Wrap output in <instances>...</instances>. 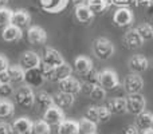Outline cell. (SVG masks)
I'll return each instance as SVG.
<instances>
[{
    "label": "cell",
    "instance_id": "cell-1",
    "mask_svg": "<svg viewBox=\"0 0 153 134\" xmlns=\"http://www.w3.org/2000/svg\"><path fill=\"white\" fill-rule=\"evenodd\" d=\"M114 44L110 39L105 36H100L93 42V53L100 61H108L114 55Z\"/></svg>",
    "mask_w": 153,
    "mask_h": 134
},
{
    "label": "cell",
    "instance_id": "cell-2",
    "mask_svg": "<svg viewBox=\"0 0 153 134\" xmlns=\"http://www.w3.org/2000/svg\"><path fill=\"white\" fill-rule=\"evenodd\" d=\"M15 101L20 107L23 109H30L35 103V93L32 87L30 86H20L18 90H15Z\"/></svg>",
    "mask_w": 153,
    "mask_h": 134
},
{
    "label": "cell",
    "instance_id": "cell-3",
    "mask_svg": "<svg viewBox=\"0 0 153 134\" xmlns=\"http://www.w3.org/2000/svg\"><path fill=\"white\" fill-rule=\"evenodd\" d=\"M100 86H102L106 91L114 90L120 86V79L116 71L111 68H106V70L100 73Z\"/></svg>",
    "mask_w": 153,
    "mask_h": 134
},
{
    "label": "cell",
    "instance_id": "cell-4",
    "mask_svg": "<svg viewBox=\"0 0 153 134\" xmlns=\"http://www.w3.org/2000/svg\"><path fill=\"white\" fill-rule=\"evenodd\" d=\"M126 103H128V111L134 115H138L140 113H143L146 107V101L141 93L137 94H129V97L126 98Z\"/></svg>",
    "mask_w": 153,
    "mask_h": 134
},
{
    "label": "cell",
    "instance_id": "cell-5",
    "mask_svg": "<svg viewBox=\"0 0 153 134\" xmlns=\"http://www.w3.org/2000/svg\"><path fill=\"white\" fill-rule=\"evenodd\" d=\"M43 119L47 122L50 126H58L59 124L65 121V113L63 109L58 107L56 105L50 106L48 109L45 110V114H43Z\"/></svg>",
    "mask_w": 153,
    "mask_h": 134
},
{
    "label": "cell",
    "instance_id": "cell-6",
    "mask_svg": "<svg viewBox=\"0 0 153 134\" xmlns=\"http://www.w3.org/2000/svg\"><path fill=\"white\" fill-rule=\"evenodd\" d=\"M134 20V15H133L132 10L128 7H120L118 10L114 12L113 15V21L118 27H128L133 23Z\"/></svg>",
    "mask_w": 153,
    "mask_h": 134
},
{
    "label": "cell",
    "instance_id": "cell-7",
    "mask_svg": "<svg viewBox=\"0 0 153 134\" xmlns=\"http://www.w3.org/2000/svg\"><path fill=\"white\" fill-rule=\"evenodd\" d=\"M124 89L128 94H137L144 89V81L138 74L132 73L124 81Z\"/></svg>",
    "mask_w": 153,
    "mask_h": 134
},
{
    "label": "cell",
    "instance_id": "cell-8",
    "mask_svg": "<svg viewBox=\"0 0 153 134\" xmlns=\"http://www.w3.org/2000/svg\"><path fill=\"white\" fill-rule=\"evenodd\" d=\"M40 63H42V58L35 51H24L19 58V64L24 70H31V68L39 67Z\"/></svg>",
    "mask_w": 153,
    "mask_h": 134
},
{
    "label": "cell",
    "instance_id": "cell-9",
    "mask_svg": "<svg viewBox=\"0 0 153 134\" xmlns=\"http://www.w3.org/2000/svg\"><path fill=\"white\" fill-rule=\"evenodd\" d=\"M27 39L31 44L42 46L47 42V32L39 26H31L27 31Z\"/></svg>",
    "mask_w": 153,
    "mask_h": 134
},
{
    "label": "cell",
    "instance_id": "cell-10",
    "mask_svg": "<svg viewBox=\"0 0 153 134\" xmlns=\"http://www.w3.org/2000/svg\"><path fill=\"white\" fill-rule=\"evenodd\" d=\"M24 82L30 87H40L46 82V78L43 75L40 67H35V68H31V70H26Z\"/></svg>",
    "mask_w": 153,
    "mask_h": 134
},
{
    "label": "cell",
    "instance_id": "cell-11",
    "mask_svg": "<svg viewBox=\"0 0 153 134\" xmlns=\"http://www.w3.org/2000/svg\"><path fill=\"white\" fill-rule=\"evenodd\" d=\"M42 62H43V63H46V64H48L50 67L55 68V67L61 66V64H63L65 63V59H63V56L61 55V53H59V51H56L55 48L47 47L45 50V53H43Z\"/></svg>",
    "mask_w": 153,
    "mask_h": 134
},
{
    "label": "cell",
    "instance_id": "cell-12",
    "mask_svg": "<svg viewBox=\"0 0 153 134\" xmlns=\"http://www.w3.org/2000/svg\"><path fill=\"white\" fill-rule=\"evenodd\" d=\"M128 66H129L130 71L134 74H141L145 73L149 67V61L145 58V56L140 55V54H134L129 58L128 61Z\"/></svg>",
    "mask_w": 153,
    "mask_h": 134
},
{
    "label": "cell",
    "instance_id": "cell-13",
    "mask_svg": "<svg viewBox=\"0 0 153 134\" xmlns=\"http://www.w3.org/2000/svg\"><path fill=\"white\" fill-rule=\"evenodd\" d=\"M58 84H59V91H63L66 94H71V95H76L78 93H81L82 89V83L74 76H69V78L61 81Z\"/></svg>",
    "mask_w": 153,
    "mask_h": 134
},
{
    "label": "cell",
    "instance_id": "cell-14",
    "mask_svg": "<svg viewBox=\"0 0 153 134\" xmlns=\"http://www.w3.org/2000/svg\"><path fill=\"white\" fill-rule=\"evenodd\" d=\"M105 106L110 110L111 114H124L128 111L126 98H124V97L110 98V99H108V102L105 103Z\"/></svg>",
    "mask_w": 153,
    "mask_h": 134
},
{
    "label": "cell",
    "instance_id": "cell-15",
    "mask_svg": "<svg viewBox=\"0 0 153 134\" xmlns=\"http://www.w3.org/2000/svg\"><path fill=\"white\" fill-rule=\"evenodd\" d=\"M124 44L128 48H130V50H136V48H140L141 46L144 44V40L143 38L138 35V32L136 31L134 28L129 30L128 32H125L124 35Z\"/></svg>",
    "mask_w": 153,
    "mask_h": 134
},
{
    "label": "cell",
    "instance_id": "cell-16",
    "mask_svg": "<svg viewBox=\"0 0 153 134\" xmlns=\"http://www.w3.org/2000/svg\"><path fill=\"white\" fill-rule=\"evenodd\" d=\"M71 73H73L71 66L65 62L61 66L53 68V73H51V75H50V82H56V83H59L61 81L71 76Z\"/></svg>",
    "mask_w": 153,
    "mask_h": 134
},
{
    "label": "cell",
    "instance_id": "cell-17",
    "mask_svg": "<svg viewBox=\"0 0 153 134\" xmlns=\"http://www.w3.org/2000/svg\"><path fill=\"white\" fill-rule=\"evenodd\" d=\"M1 38L5 42H18V40H20L22 38H23V31H22V28H19L18 26L11 23L3 28Z\"/></svg>",
    "mask_w": 153,
    "mask_h": 134
},
{
    "label": "cell",
    "instance_id": "cell-18",
    "mask_svg": "<svg viewBox=\"0 0 153 134\" xmlns=\"http://www.w3.org/2000/svg\"><path fill=\"white\" fill-rule=\"evenodd\" d=\"M32 125L34 122L27 117H20V118L15 119L12 124L13 134H31Z\"/></svg>",
    "mask_w": 153,
    "mask_h": 134
},
{
    "label": "cell",
    "instance_id": "cell-19",
    "mask_svg": "<svg viewBox=\"0 0 153 134\" xmlns=\"http://www.w3.org/2000/svg\"><path fill=\"white\" fill-rule=\"evenodd\" d=\"M12 24L18 26L19 28H28L31 24V15L26 10H16L12 15Z\"/></svg>",
    "mask_w": 153,
    "mask_h": 134
},
{
    "label": "cell",
    "instance_id": "cell-20",
    "mask_svg": "<svg viewBox=\"0 0 153 134\" xmlns=\"http://www.w3.org/2000/svg\"><path fill=\"white\" fill-rule=\"evenodd\" d=\"M75 18L81 23H89L94 18V12L90 10V7L85 3H79L75 7Z\"/></svg>",
    "mask_w": 153,
    "mask_h": 134
},
{
    "label": "cell",
    "instance_id": "cell-21",
    "mask_svg": "<svg viewBox=\"0 0 153 134\" xmlns=\"http://www.w3.org/2000/svg\"><path fill=\"white\" fill-rule=\"evenodd\" d=\"M56 133L58 134H81V130H79V121L65 119L62 124L58 125Z\"/></svg>",
    "mask_w": 153,
    "mask_h": 134
},
{
    "label": "cell",
    "instance_id": "cell-22",
    "mask_svg": "<svg viewBox=\"0 0 153 134\" xmlns=\"http://www.w3.org/2000/svg\"><path fill=\"white\" fill-rule=\"evenodd\" d=\"M54 97V105H56L58 107L61 109H69L74 105V95L71 94H66L63 91H58L56 94L53 95Z\"/></svg>",
    "mask_w": 153,
    "mask_h": 134
},
{
    "label": "cell",
    "instance_id": "cell-23",
    "mask_svg": "<svg viewBox=\"0 0 153 134\" xmlns=\"http://www.w3.org/2000/svg\"><path fill=\"white\" fill-rule=\"evenodd\" d=\"M93 68V62L89 56H85V55H81V56H76L75 61H74V70L76 71L78 74L81 75H85L87 74L90 70Z\"/></svg>",
    "mask_w": 153,
    "mask_h": 134
},
{
    "label": "cell",
    "instance_id": "cell-24",
    "mask_svg": "<svg viewBox=\"0 0 153 134\" xmlns=\"http://www.w3.org/2000/svg\"><path fill=\"white\" fill-rule=\"evenodd\" d=\"M35 102L39 105L40 109L46 110V109L54 105V97L45 90H39L38 93H35Z\"/></svg>",
    "mask_w": 153,
    "mask_h": 134
},
{
    "label": "cell",
    "instance_id": "cell-25",
    "mask_svg": "<svg viewBox=\"0 0 153 134\" xmlns=\"http://www.w3.org/2000/svg\"><path fill=\"white\" fill-rule=\"evenodd\" d=\"M136 125L140 127V130L152 129L153 127V113L144 110L143 113H140L137 115V118H136Z\"/></svg>",
    "mask_w": 153,
    "mask_h": 134
},
{
    "label": "cell",
    "instance_id": "cell-26",
    "mask_svg": "<svg viewBox=\"0 0 153 134\" xmlns=\"http://www.w3.org/2000/svg\"><path fill=\"white\" fill-rule=\"evenodd\" d=\"M8 74L11 78V83L13 82H24V75H26V70L20 66V64H13L7 68Z\"/></svg>",
    "mask_w": 153,
    "mask_h": 134
},
{
    "label": "cell",
    "instance_id": "cell-27",
    "mask_svg": "<svg viewBox=\"0 0 153 134\" xmlns=\"http://www.w3.org/2000/svg\"><path fill=\"white\" fill-rule=\"evenodd\" d=\"M136 31L138 32V35H140L141 38H143V40L145 42V40H152L153 39V26L149 23H140L136 26Z\"/></svg>",
    "mask_w": 153,
    "mask_h": 134
},
{
    "label": "cell",
    "instance_id": "cell-28",
    "mask_svg": "<svg viewBox=\"0 0 153 134\" xmlns=\"http://www.w3.org/2000/svg\"><path fill=\"white\" fill-rule=\"evenodd\" d=\"M15 113V106L10 99L0 101V118H8L12 117Z\"/></svg>",
    "mask_w": 153,
    "mask_h": 134
},
{
    "label": "cell",
    "instance_id": "cell-29",
    "mask_svg": "<svg viewBox=\"0 0 153 134\" xmlns=\"http://www.w3.org/2000/svg\"><path fill=\"white\" fill-rule=\"evenodd\" d=\"M31 134H51V126L45 119L35 121L34 125H32Z\"/></svg>",
    "mask_w": 153,
    "mask_h": 134
},
{
    "label": "cell",
    "instance_id": "cell-30",
    "mask_svg": "<svg viewBox=\"0 0 153 134\" xmlns=\"http://www.w3.org/2000/svg\"><path fill=\"white\" fill-rule=\"evenodd\" d=\"M79 130L82 134H90V133H97V124L87 118L79 119Z\"/></svg>",
    "mask_w": 153,
    "mask_h": 134
},
{
    "label": "cell",
    "instance_id": "cell-31",
    "mask_svg": "<svg viewBox=\"0 0 153 134\" xmlns=\"http://www.w3.org/2000/svg\"><path fill=\"white\" fill-rule=\"evenodd\" d=\"M86 4L90 7V10L93 12H102L108 8V5L110 4L109 0H86Z\"/></svg>",
    "mask_w": 153,
    "mask_h": 134
},
{
    "label": "cell",
    "instance_id": "cell-32",
    "mask_svg": "<svg viewBox=\"0 0 153 134\" xmlns=\"http://www.w3.org/2000/svg\"><path fill=\"white\" fill-rule=\"evenodd\" d=\"M12 15L13 11L7 7H0V27L4 28L5 26L12 23Z\"/></svg>",
    "mask_w": 153,
    "mask_h": 134
},
{
    "label": "cell",
    "instance_id": "cell-33",
    "mask_svg": "<svg viewBox=\"0 0 153 134\" xmlns=\"http://www.w3.org/2000/svg\"><path fill=\"white\" fill-rule=\"evenodd\" d=\"M111 115H113V114L110 113V110H109L105 105L98 106V124H106V122H109Z\"/></svg>",
    "mask_w": 153,
    "mask_h": 134
},
{
    "label": "cell",
    "instance_id": "cell-34",
    "mask_svg": "<svg viewBox=\"0 0 153 134\" xmlns=\"http://www.w3.org/2000/svg\"><path fill=\"white\" fill-rule=\"evenodd\" d=\"M90 98H93L94 101H103L106 98V90L100 84H95L90 93Z\"/></svg>",
    "mask_w": 153,
    "mask_h": 134
},
{
    "label": "cell",
    "instance_id": "cell-35",
    "mask_svg": "<svg viewBox=\"0 0 153 134\" xmlns=\"http://www.w3.org/2000/svg\"><path fill=\"white\" fill-rule=\"evenodd\" d=\"M15 94L12 83H1L0 84V98L1 99H8L11 95Z\"/></svg>",
    "mask_w": 153,
    "mask_h": 134
},
{
    "label": "cell",
    "instance_id": "cell-36",
    "mask_svg": "<svg viewBox=\"0 0 153 134\" xmlns=\"http://www.w3.org/2000/svg\"><path fill=\"white\" fill-rule=\"evenodd\" d=\"M83 76H85V82H87V83H90V84H100V71L91 68V70H90L87 74H85Z\"/></svg>",
    "mask_w": 153,
    "mask_h": 134
},
{
    "label": "cell",
    "instance_id": "cell-37",
    "mask_svg": "<svg viewBox=\"0 0 153 134\" xmlns=\"http://www.w3.org/2000/svg\"><path fill=\"white\" fill-rule=\"evenodd\" d=\"M85 118L98 124V106H87L85 111Z\"/></svg>",
    "mask_w": 153,
    "mask_h": 134
},
{
    "label": "cell",
    "instance_id": "cell-38",
    "mask_svg": "<svg viewBox=\"0 0 153 134\" xmlns=\"http://www.w3.org/2000/svg\"><path fill=\"white\" fill-rule=\"evenodd\" d=\"M122 134H140V127L136 124H130L122 130Z\"/></svg>",
    "mask_w": 153,
    "mask_h": 134
},
{
    "label": "cell",
    "instance_id": "cell-39",
    "mask_svg": "<svg viewBox=\"0 0 153 134\" xmlns=\"http://www.w3.org/2000/svg\"><path fill=\"white\" fill-rule=\"evenodd\" d=\"M0 134H13L12 125L8 122H0Z\"/></svg>",
    "mask_w": 153,
    "mask_h": 134
},
{
    "label": "cell",
    "instance_id": "cell-40",
    "mask_svg": "<svg viewBox=\"0 0 153 134\" xmlns=\"http://www.w3.org/2000/svg\"><path fill=\"white\" fill-rule=\"evenodd\" d=\"M95 84H90V83H87V82H82V89H81V91L85 95H87V97H90V93H91V90H93V87H94Z\"/></svg>",
    "mask_w": 153,
    "mask_h": 134
},
{
    "label": "cell",
    "instance_id": "cell-41",
    "mask_svg": "<svg viewBox=\"0 0 153 134\" xmlns=\"http://www.w3.org/2000/svg\"><path fill=\"white\" fill-rule=\"evenodd\" d=\"M8 67H10V63H8L7 56H4V55H1V54H0V73H1V71H4V70H7Z\"/></svg>",
    "mask_w": 153,
    "mask_h": 134
},
{
    "label": "cell",
    "instance_id": "cell-42",
    "mask_svg": "<svg viewBox=\"0 0 153 134\" xmlns=\"http://www.w3.org/2000/svg\"><path fill=\"white\" fill-rule=\"evenodd\" d=\"M0 83H11L10 74H8L7 70H4V71L0 73Z\"/></svg>",
    "mask_w": 153,
    "mask_h": 134
},
{
    "label": "cell",
    "instance_id": "cell-43",
    "mask_svg": "<svg viewBox=\"0 0 153 134\" xmlns=\"http://www.w3.org/2000/svg\"><path fill=\"white\" fill-rule=\"evenodd\" d=\"M109 3L116 4V5H120V7H125V5L129 3V0H109Z\"/></svg>",
    "mask_w": 153,
    "mask_h": 134
},
{
    "label": "cell",
    "instance_id": "cell-44",
    "mask_svg": "<svg viewBox=\"0 0 153 134\" xmlns=\"http://www.w3.org/2000/svg\"><path fill=\"white\" fill-rule=\"evenodd\" d=\"M141 134H153V127L152 129H145V130H143V133Z\"/></svg>",
    "mask_w": 153,
    "mask_h": 134
},
{
    "label": "cell",
    "instance_id": "cell-45",
    "mask_svg": "<svg viewBox=\"0 0 153 134\" xmlns=\"http://www.w3.org/2000/svg\"><path fill=\"white\" fill-rule=\"evenodd\" d=\"M8 1H10V0H0V7H4Z\"/></svg>",
    "mask_w": 153,
    "mask_h": 134
},
{
    "label": "cell",
    "instance_id": "cell-46",
    "mask_svg": "<svg viewBox=\"0 0 153 134\" xmlns=\"http://www.w3.org/2000/svg\"><path fill=\"white\" fill-rule=\"evenodd\" d=\"M74 1H75V3H78V4H79V3H82V0H74Z\"/></svg>",
    "mask_w": 153,
    "mask_h": 134
},
{
    "label": "cell",
    "instance_id": "cell-47",
    "mask_svg": "<svg viewBox=\"0 0 153 134\" xmlns=\"http://www.w3.org/2000/svg\"><path fill=\"white\" fill-rule=\"evenodd\" d=\"M90 134H97V133H90Z\"/></svg>",
    "mask_w": 153,
    "mask_h": 134
},
{
    "label": "cell",
    "instance_id": "cell-48",
    "mask_svg": "<svg viewBox=\"0 0 153 134\" xmlns=\"http://www.w3.org/2000/svg\"><path fill=\"white\" fill-rule=\"evenodd\" d=\"M0 101H1V98H0Z\"/></svg>",
    "mask_w": 153,
    "mask_h": 134
},
{
    "label": "cell",
    "instance_id": "cell-49",
    "mask_svg": "<svg viewBox=\"0 0 153 134\" xmlns=\"http://www.w3.org/2000/svg\"><path fill=\"white\" fill-rule=\"evenodd\" d=\"M0 84H1V83H0Z\"/></svg>",
    "mask_w": 153,
    "mask_h": 134
},
{
    "label": "cell",
    "instance_id": "cell-50",
    "mask_svg": "<svg viewBox=\"0 0 153 134\" xmlns=\"http://www.w3.org/2000/svg\"><path fill=\"white\" fill-rule=\"evenodd\" d=\"M152 26H153V24H152Z\"/></svg>",
    "mask_w": 153,
    "mask_h": 134
}]
</instances>
